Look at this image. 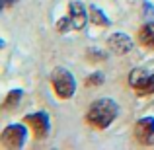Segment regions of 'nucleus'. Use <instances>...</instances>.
Returning a JSON list of instances; mask_svg holds the SVG:
<instances>
[{
    "mask_svg": "<svg viewBox=\"0 0 154 150\" xmlns=\"http://www.w3.org/2000/svg\"><path fill=\"white\" fill-rule=\"evenodd\" d=\"M117 113H119V107H117L115 101L109 99V98H100L90 105V109H88L86 123L94 129H107L109 125L115 121Z\"/></svg>",
    "mask_w": 154,
    "mask_h": 150,
    "instance_id": "nucleus-1",
    "label": "nucleus"
},
{
    "mask_svg": "<svg viewBox=\"0 0 154 150\" xmlns=\"http://www.w3.org/2000/svg\"><path fill=\"white\" fill-rule=\"evenodd\" d=\"M88 22V14H86V8L80 0H72L68 4V14L64 18H60L57 22V29L60 33H66V31H80L84 29Z\"/></svg>",
    "mask_w": 154,
    "mask_h": 150,
    "instance_id": "nucleus-2",
    "label": "nucleus"
},
{
    "mask_svg": "<svg viewBox=\"0 0 154 150\" xmlns=\"http://www.w3.org/2000/svg\"><path fill=\"white\" fill-rule=\"evenodd\" d=\"M49 82H51V88L59 99H68L76 92V82L66 68H60V66L55 68L49 76Z\"/></svg>",
    "mask_w": 154,
    "mask_h": 150,
    "instance_id": "nucleus-3",
    "label": "nucleus"
},
{
    "mask_svg": "<svg viewBox=\"0 0 154 150\" xmlns=\"http://www.w3.org/2000/svg\"><path fill=\"white\" fill-rule=\"evenodd\" d=\"M129 86L139 96L154 94V70H144V68H135L129 74Z\"/></svg>",
    "mask_w": 154,
    "mask_h": 150,
    "instance_id": "nucleus-4",
    "label": "nucleus"
},
{
    "mask_svg": "<svg viewBox=\"0 0 154 150\" xmlns=\"http://www.w3.org/2000/svg\"><path fill=\"white\" fill-rule=\"evenodd\" d=\"M26 135H27V131L23 125H8L2 131L0 142H2V146H6L10 150H18L26 142Z\"/></svg>",
    "mask_w": 154,
    "mask_h": 150,
    "instance_id": "nucleus-5",
    "label": "nucleus"
},
{
    "mask_svg": "<svg viewBox=\"0 0 154 150\" xmlns=\"http://www.w3.org/2000/svg\"><path fill=\"white\" fill-rule=\"evenodd\" d=\"M135 140L143 146H154V119L152 117H143L135 123L133 129Z\"/></svg>",
    "mask_w": 154,
    "mask_h": 150,
    "instance_id": "nucleus-6",
    "label": "nucleus"
},
{
    "mask_svg": "<svg viewBox=\"0 0 154 150\" xmlns=\"http://www.w3.org/2000/svg\"><path fill=\"white\" fill-rule=\"evenodd\" d=\"M26 125L31 129L35 139H45L49 135V115L43 111H35L26 115Z\"/></svg>",
    "mask_w": 154,
    "mask_h": 150,
    "instance_id": "nucleus-7",
    "label": "nucleus"
},
{
    "mask_svg": "<svg viewBox=\"0 0 154 150\" xmlns=\"http://www.w3.org/2000/svg\"><path fill=\"white\" fill-rule=\"evenodd\" d=\"M107 47L115 55H125V53H129L133 49V39L127 33H113L107 39Z\"/></svg>",
    "mask_w": 154,
    "mask_h": 150,
    "instance_id": "nucleus-8",
    "label": "nucleus"
},
{
    "mask_svg": "<svg viewBox=\"0 0 154 150\" xmlns=\"http://www.w3.org/2000/svg\"><path fill=\"white\" fill-rule=\"evenodd\" d=\"M139 43L146 49H154V22H148L139 29Z\"/></svg>",
    "mask_w": 154,
    "mask_h": 150,
    "instance_id": "nucleus-9",
    "label": "nucleus"
},
{
    "mask_svg": "<svg viewBox=\"0 0 154 150\" xmlns=\"http://www.w3.org/2000/svg\"><path fill=\"white\" fill-rule=\"evenodd\" d=\"M90 20L94 22V26H100V27H107L109 26V18L100 10L98 6H90Z\"/></svg>",
    "mask_w": 154,
    "mask_h": 150,
    "instance_id": "nucleus-10",
    "label": "nucleus"
},
{
    "mask_svg": "<svg viewBox=\"0 0 154 150\" xmlns=\"http://www.w3.org/2000/svg\"><path fill=\"white\" fill-rule=\"evenodd\" d=\"M20 99H22V90H12L10 94L6 96V99H4V109L16 107V105L20 103Z\"/></svg>",
    "mask_w": 154,
    "mask_h": 150,
    "instance_id": "nucleus-11",
    "label": "nucleus"
},
{
    "mask_svg": "<svg viewBox=\"0 0 154 150\" xmlns=\"http://www.w3.org/2000/svg\"><path fill=\"white\" fill-rule=\"evenodd\" d=\"M143 14L146 20L154 22V0H143Z\"/></svg>",
    "mask_w": 154,
    "mask_h": 150,
    "instance_id": "nucleus-12",
    "label": "nucleus"
},
{
    "mask_svg": "<svg viewBox=\"0 0 154 150\" xmlns=\"http://www.w3.org/2000/svg\"><path fill=\"white\" fill-rule=\"evenodd\" d=\"M102 82H103V76L100 74V72H96V74H92L90 78L86 80V84H88V86H100Z\"/></svg>",
    "mask_w": 154,
    "mask_h": 150,
    "instance_id": "nucleus-13",
    "label": "nucleus"
},
{
    "mask_svg": "<svg viewBox=\"0 0 154 150\" xmlns=\"http://www.w3.org/2000/svg\"><path fill=\"white\" fill-rule=\"evenodd\" d=\"M16 2H18V0H2V6H4V8H12Z\"/></svg>",
    "mask_w": 154,
    "mask_h": 150,
    "instance_id": "nucleus-14",
    "label": "nucleus"
}]
</instances>
